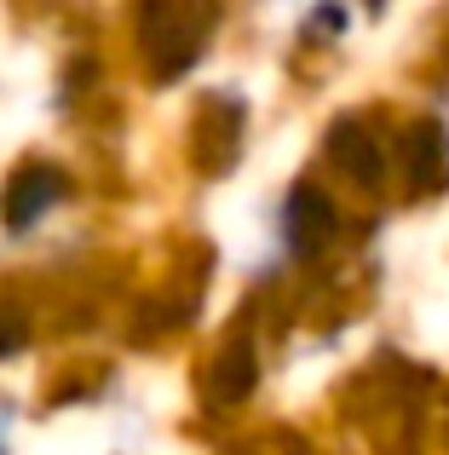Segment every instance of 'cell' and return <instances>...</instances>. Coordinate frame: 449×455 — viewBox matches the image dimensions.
<instances>
[{
	"label": "cell",
	"mask_w": 449,
	"mask_h": 455,
	"mask_svg": "<svg viewBox=\"0 0 449 455\" xmlns=\"http://www.w3.org/2000/svg\"><path fill=\"white\" fill-rule=\"evenodd\" d=\"M404 167H409V185H415L421 196H427V190H438L444 179H449V145H444V133L432 122H421L415 133H409Z\"/></svg>",
	"instance_id": "cell-2"
},
{
	"label": "cell",
	"mask_w": 449,
	"mask_h": 455,
	"mask_svg": "<svg viewBox=\"0 0 449 455\" xmlns=\"http://www.w3.org/2000/svg\"><path fill=\"white\" fill-rule=\"evenodd\" d=\"M328 156H335L358 185H381V145H374L358 122H340L335 133H328Z\"/></svg>",
	"instance_id": "cell-3"
},
{
	"label": "cell",
	"mask_w": 449,
	"mask_h": 455,
	"mask_svg": "<svg viewBox=\"0 0 449 455\" xmlns=\"http://www.w3.org/2000/svg\"><path fill=\"white\" fill-rule=\"evenodd\" d=\"M23 346V317H6L0 311V352H18Z\"/></svg>",
	"instance_id": "cell-6"
},
{
	"label": "cell",
	"mask_w": 449,
	"mask_h": 455,
	"mask_svg": "<svg viewBox=\"0 0 449 455\" xmlns=\"http://www.w3.org/2000/svg\"><path fill=\"white\" fill-rule=\"evenodd\" d=\"M58 196H64V173H58V167L29 162V167H23V173L6 185V196H0V220H6V225H35Z\"/></svg>",
	"instance_id": "cell-1"
},
{
	"label": "cell",
	"mask_w": 449,
	"mask_h": 455,
	"mask_svg": "<svg viewBox=\"0 0 449 455\" xmlns=\"http://www.w3.org/2000/svg\"><path fill=\"white\" fill-rule=\"evenodd\" d=\"M328 231H335V208H328L317 190H294V202H288V236H294V248L311 254Z\"/></svg>",
	"instance_id": "cell-4"
},
{
	"label": "cell",
	"mask_w": 449,
	"mask_h": 455,
	"mask_svg": "<svg viewBox=\"0 0 449 455\" xmlns=\"http://www.w3.org/2000/svg\"><path fill=\"white\" fill-rule=\"evenodd\" d=\"M248 392H254V352L236 340L231 352L219 357V369H214V398L219 403H242Z\"/></svg>",
	"instance_id": "cell-5"
}]
</instances>
